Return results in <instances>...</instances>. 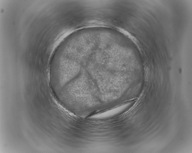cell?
Here are the masks:
<instances>
[{
	"label": "cell",
	"instance_id": "6da1fadb",
	"mask_svg": "<svg viewBox=\"0 0 192 153\" xmlns=\"http://www.w3.org/2000/svg\"><path fill=\"white\" fill-rule=\"evenodd\" d=\"M127 105H122L121 107H118L114 108L111 110L108 111L106 113H105L104 114L102 115H97V116H99V117H106L112 116L114 114H118L123 109L125 108V107L127 106Z\"/></svg>",
	"mask_w": 192,
	"mask_h": 153
}]
</instances>
